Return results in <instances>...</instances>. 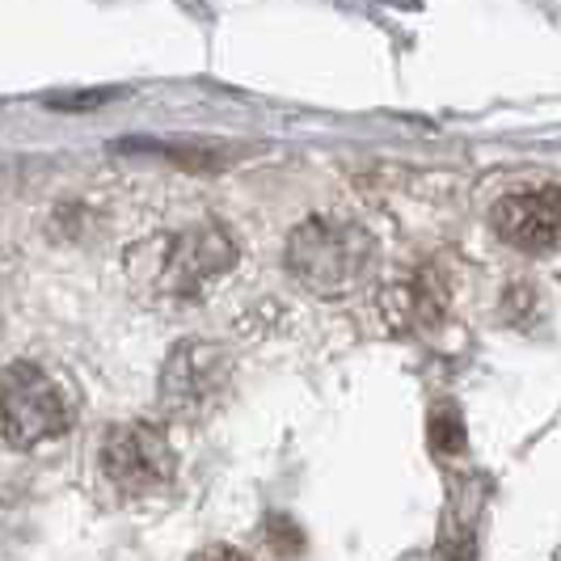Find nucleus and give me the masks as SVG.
Masks as SVG:
<instances>
[{"instance_id": "nucleus-5", "label": "nucleus", "mask_w": 561, "mask_h": 561, "mask_svg": "<svg viewBox=\"0 0 561 561\" xmlns=\"http://www.w3.org/2000/svg\"><path fill=\"white\" fill-rule=\"evenodd\" d=\"M228 389V359L211 342H182L173 346L161 371V405L178 419H198L211 401Z\"/></svg>"}, {"instance_id": "nucleus-3", "label": "nucleus", "mask_w": 561, "mask_h": 561, "mask_svg": "<svg viewBox=\"0 0 561 561\" xmlns=\"http://www.w3.org/2000/svg\"><path fill=\"white\" fill-rule=\"evenodd\" d=\"M237 266V241L220 225L186 228L169 237L161 257H157V287L165 296L191 300L207 283H216Z\"/></svg>"}, {"instance_id": "nucleus-4", "label": "nucleus", "mask_w": 561, "mask_h": 561, "mask_svg": "<svg viewBox=\"0 0 561 561\" xmlns=\"http://www.w3.org/2000/svg\"><path fill=\"white\" fill-rule=\"evenodd\" d=\"M102 473L127 494H148V490L169 485L173 448H169L165 431L148 422H114L102 439Z\"/></svg>"}, {"instance_id": "nucleus-7", "label": "nucleus", "mask_w": 561, "mask_h": 561, "mask_svg": "<svg viewBox=\"0 0 561 561\" xmlns=\"http://www.w3.org/2000/svg\"><path fill=\"white\" fill-rule=\"evenodd\" d=\"M389 305H397V321L431 325L444 312V287H439V279L431 271H419V275H410L405 283H397Z\"/></svg>"}, {"instance_id": "nucleus-9", "label": "nucleus", "mask_w": 561, "mask_h": 561, "mask_svg": "<svg viewBox=\"0 0 561 561\" xmlns=\"http://www.w3.org/2000/svg\"><path fill=\"white\" fill-rule=\"evenodd\" d=\"M198 561H250V558H245L241 549H228V545H211V549H207V553H203Z\"/></svg>"}, {"instance_id": "nucleus-2", "label": "nucleus", "mask_w": 561, "mask_h": 561, "mask_svg": "<svg viewBox=\"0 0 561 561\" xmlns=\"http://www.w3.org/2000/svg\"><path fill=\"white\" fill-rule=\"evenodd\" d=\"M68 431V401L59 385L34 364L0 371V439L9 448H38Z\"/></svg>"}, {"instance_id": "nucleus-8", "label": "nucleus", "mask_w": 561, "mask_h": 561, "mask_svg": "<svg viewBox=\"0 0 561 561\" xmlns=\"http://www.w3.org/2000/svg\"><path fill=\"white\" fill-rule=\"evenodd\" d=\"M465 444H469V435H465L460 410H456V405H439V410L431 414V448L439 451V456H460Z\"/></svg>"}, {"instance_id": "nucleus-1", "label": "nucleus", "mask_w": 561, "mask_h": 561, "mask_svg": "<svg viewBox=\"0 0 561 561\" xmlns=\"http://www.w3.org/2000/svg\"><path fill=\"white\" fill-rule=\"evenodd\" d=\"M287 271L317 296H351L376 271V237L342 216H312L287 237Z\"/></svg>"}, {"instance_id": "nucleus-6", "label": "nucleus", "mask_w": 561, "mask_h": 561, "mask_svg": "<svg viewBox=\"0 0 561 561\" xmlns=\"http://www.w3.org/2000/svg\"><path fill=\"white\" fill-rule=\"evenodd\" d=\"M494 232L503 237L506 245L524 253H545L558 250L561 237V203H558V186L545 182V186H533V191H515L494 203Z\"/></svg>"}]
</instances>
